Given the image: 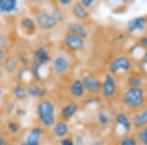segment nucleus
Returning a JSON list of instances; mask_svg holds the SVG:
<instances>
[{
  "label": "nucleus",
  "instance_id": "30",
  "mask_svg": "<svg viewBox=\"0 0 147 145\" xmlns=\"http://www.w3.org/2000/svg\"><path fill=\"white\" fill-rule=\"evenodd\" d=\"M137 138L142 145H147V127H142L138 130Z\"/></svg>",
  "mask_w": 147,
  "mask_h": 145
},
{
  "label": "nucleus",
  "instance_id": "16",
  "mask_svg": "<svg viewBox=\"0 0 147 145\" xmlns=\"http://www.w3.org/2000/svg\"><path fill=\"white\" fill-rule=\"evenodd\" d=\"M147 26V17L146 16H138L130 19L127 23V30L129 32H139L143 30Z\"/></svg>",
  "mask_w": 147,
  "mask_h": 145
},
{
  "label": "nucleus",
  "instance_id": "31",
  "mask_svg": "<svg viewBox=\"0 0 147 145\" xmlns=\"http://www.w3.org/2000/svg\"><path fill=\"white\" fill-rule=\"evenodd\" d=\"M59 144L60 145H76L75 141H74V138L70 136H66L64 138L59 139Z\"/></svg>",
  "mask_w": 147,
  "mask_h": 145
},
{
  "label": "nucleus",
  "instance_id": "23",
  "mask_svg": "<svg viewBox=\"0 0 147 145\" xmlns=\"http://www.w3.org/2000/svg\"><path fill=\"white\" fill-rule=\"evenodd\" d=\"M2 68L3 70L8 74H14L17 73L19 70V62L18 59L15 57H7L4 63L2 64Z\"/></svg>",
  "mask_w": 147,
  "mask_h": 145
},
{
  "label": "nucleus",
  "instance_id": "34",
  "mask_svg": "<svg viewBox=\"0 0 147 145\" xmlns=\"http://www.w3.org/2000/svg\"><path fill=\"white\" fill-rule=\"evenodd\" d=\"M16 115L20 118L24 117L25 115H27V110L24 108H21V107H18V108H16Z\"/></svg>",
  "mask_w": 147,
  "mask_h": 145
},
{
  "label": "nucleus",
  "instance_id": "29",
  "mask_svg": "<svg viewBox=\"0 0 147 145\" xmlns=\"http://www.w3.org/2000/svg\"><path fill=\"white\" fill-rule=\"evenodd\" d=\"M10 45H11V41L9 39V37L4 32H0V48L7 50Z\"/></svg>",
  "mask_w": 147,
  "mask_h": 145
},
{
  "label": "nucleus",
  "instance_id": "6",
  "mask_svg": "<svg viewBox=\"0 0 147 145\" xmlns=\"http://www.w3.org/2000/svg\"><path fill=\"white\" fill-rule=\"evenodd\" d=\"M63 43L68 50L72 52L82 51L85 46V39L70 32H66L63 37Z\"/></svg>",
  "mask_w": 147,
  "mask_h": 145
},
{
  "label": "nucleus",
  "instance_id": "2",
  "mask_svg": "<svg viewBox=\"0 0 147 145\" xmlns=\"http://www.w3.org/2000/svg\"><path fill=\"white\" fill-rule=\"evenodd\" d=\"M145 102V93L141 87H129L123 94V103L129 109H138Z\"/></svg>",
  "mask_w": 147,
  "mask_h": 145
},
{
  "label": "nucleus",
  "instance_id": "35",
  "mask_svg": "<svg viewBox=\"0 0 147 145\" xmlns=\"http://www.w3.org/2000/svg\"><path fill=\"white\" fill-rule=\"evenodd\" d=\"M73 4L72 0H59L58 1V5L59 7L62 6V7H67V6H71Z\"/></svg>",
  "mask_w": 147,
  "mask_h": 145
},
{
  "label": "nucleus",
  "instance_id": "12",
  "mask_svg": "<svg viewBox=\"0 0 147 145\" xmlns=\"http://www.w3.org/2000/svg\"><path fill=\"white\" fill-rule=\"evenodd\" d=\"M66 30H67V32L79 35V36L82 37L84 39L86 38L89 34L88 30H87V28L85 27L84 24L80 22H76V21L68 22L67 25H66Z\"/></svg>",
  "mask_w": 147,
  "mask_h": 145
},
{
  "label": "nucleus",
  "instance_id": "27",
  "mask_svg": "<svg viewBox=\"0 0 147 145\" xmlns=\"http://www.w3.org/2000/svg\"><path fill=\"white\" fill-rule=\"evenodd\" d=\"M119 145H138V142H137L136 137L127 134L120 139Z\"/></svg>",
  "mask_w": 147,
  "mask_h": 145
},
{
  "label": "nucleus",
  "instance_id": "1",
  "mask_svg": "<svg viewBox=\"0 0 147 145\" xmlns=\"http://www.w3.org/2000/svg\"><path fill=\"white\" fill-rule=\"evenodd\" d=\"M36 117L39 125L43 128H50L57 121L56 105L51 98L40 99L36 104Z\"/></svg>",
  "mask_w": 147,
  "mask_h": 145
},
{
  "label": "nucleus",
  "instance_id": "25",
  "mask_svg": "<svg viewBox=\"0 0 147 145\" xmlns=\"http://www.w3.org/2000/svg\"><path fill=\"white\" fill-rule=\"evenodd\" d=\"M50 14L52 15V17H53L55 20L57 21V23H61L63 22L64 20V13L62 11V9H61V7L59 6H54L52 7L51 11H50Z\"/></svg>",
  "mask_w": 147,
  "mask_h": 145
},
{
  "label": "nucleus",
  "instance_id": "17",
  "mask_svg": "<svg viewBox=\"0 0 147 145\" xmlns=\"http://www.w3.org/2000/svg\"><path fill=\"white\" fill-rule=\"evenodd\" d=\"M69 92L72 97L76 99L82 98L84 96L85 89L80 78H76L69 85Z\"/></svg>",
  "mask_w": 147,
  "mask_h": 145
},
{
  "label": "nucleus",
  "instance_id": "8",
  "mask_svg": "<svg viewBox=\"0 0 147 145\" xmlns=\"http://www.w3.org/2000/svg\"><path fill=\"white\" fill-rule=\"evenodd\" d=\"M26 89H27L28 97L34 99H43L47 95V89L44 85L40 84L39 82H30L26 85Z\"/></svg>",
  "mask_w": 147,
  "mask_h": 145
},
{
  "label": "nucleus",
  "instance_id": "36",
  "mask_svg": "<svg viewBox=\"0 0 147 145\" xmlns=\"http://www.w3.org/2000/svg\"><path fill=\"white\" fill-rule=\"evenodd\" d=\"M74 141H75L76 145H84V139L82 135H77V136L74 138Z\"/></svg>",
  "mask_w": 147,
  "mask_h": 145
},
{
  "label": "nucleus",
  "instance_id": "20",
  "mask_svg": "<svg viewBox=\"0 0 147 145\" xmlns=\"http://www.w3.org/2000/svg\"><path fill=\"white\" fill-rule=\"evenodd\" d=\"M131 120V125L136 128H140L147 127V108H144L143 110L139 111L136 115H134Z\"/></svg>",
  "mask_w": 147,
  "mask_h": 145
},
{
  "label": "nucleus",
  "instance_id": "40",
  "mask_svg": "<svg viewBox=\"0 0 147 145\" xmlns=\"http://www.w3.org/2000/svg\"><path fill=\"white\" fill-rule=\"evenodd\" d=\"M3 94H4L3 89L0 88V102H1V101H2V99H3Z\"/></svg>",
  "mask_w": 147,
  "mask_h": 145
},
{
  "label": "nucleus",
  "instance_id": "21",
  "mask_svg": "<svg viewBox=\"0 0 147 145\" xmlns=\"http://www.w3.org/2000/svg\"><path fill=\"white\" fill-rule=\"evenodd\" d=\"M19 9V1L17 0H0V13L13 14Z\"/></svg>",
  "mask_w": 147,
  "mask_h": 145
},
{
  "label": "nucleus",
  "instance_id": "19",
  "mask_svg": "<svg viewBox=\"0 0 147 145\" xmlns=\"http://www.w3.org/2000/svg\"><path fill=\"white\" fill-rule=\"evenodd\" d=\"M11 92L15 100L17 101H24L28 98L27 89H26V85L23 82H16L15 84L12 86Z\"/></svg>",
  "mask_w": 147,
  "mask_h": 145
},
{
  "label": "nucleus",
  "instance_id": "11",
  "mask_svg": "<svg viewBox=\"0 0 147 145\" xmlns=\"http://www.w3.org/2000/svg\"><path fill=\"white\" fill-rule=\"evenodd\" d=\"M44 129L39 125L30 127L26 135V143L28 145H41V138L43 136Z\"/></svg>",
  "mask_w": 147,
  "mask_h": 145
},
{
  "label": "nucleus",
  "instance_id": "7",
  "mask_svg": "<svg viewBox=\"0 0 147 145\" xmlns=\"http://www.w3.org/2000/svg\"><path fill=\"white\" fill-rule=\"evenodd\" d=\"M51 68L55 75L63 76L70 71L71 61L65 55H56L54 58H52Z\"/></svg>",
  "mask_w": 147,
  "mask_h": 145
},
{
  "label": "nucleus",
  "instance_id": "28",
  "mask_svg": "<svg viewBox=\"0 0 147 145\" xmlns=\"http://www.w3.org/2000/svg\"><path fill=\"white\" fill-rule=\"evenodd\" d=\"M97 121L98 123L102 125H108V123L110 122V117L105 111L103 110H99L97 113Z\"/></svg>",
  "mask_w": 147,
  "mask_h": 145
},
{
  "label": "nucleus",
  "instance_id": "41",
  "mask_svg": "<svg viewBox=\"0 0 147 145\" xmlns=\"http://www.w3.org/2000/svg\"><path fill=\"white\" fill-rule=\"evenodd\" d=\"M2 73H3V68H2V65H0V77L2 76Z\"/></svg>",
  "mask_w": 147,
  "mask_h": 145
},
{
  "label": "nucleus",
  "instance_id": "43",
  "mask_svg": "<svg viewBox=\"0 0 147 145\" xmlns=\"http://www.w3.org/2000/svg\"><path fill=\"white\" fill-rule=\"evenodd\" d=\"M0 128H1V123H0Z\"/></svg>",
  "mask_w": 147,
  "mask_h": 145
},
{
  "label": "nucleus",
  "instance_id": "38",
  "mask_svg": "<svg viewBox=\"0 0 147 145\" xmlns=\"http://www.w3.org/2000/svg\"><path fill=\"white\" fill-rule=\"evenodd\" d=\"M140 42H141V44L143 45L144 47H147V35H146V36L142 37V38L140 39Z\"/></svg>",
  "mask_w": 147,
  "mask_h": 145
},
{
  "label": "nucleus",
  "instance_id": "9",
  "mask_svg": "<svg viewBox=\"0 0 147 145\" xmlns=\"http://www.w3.org/2000/svg\"><path fill=\"white\" fill-rule=\"evenodd\" d=\"M82 82L84 84L85 91L89 92L91 94H96L100 92L102 82L98 78L94 77L92 75H85L82 78Z\"/></svg>",
  "mask_w": 147,
  "mask_h": 145
},
{
  "label": "nucleus",
  "instance_id": "14",
  "mask_svg": "<svg viewBox=\"0 0 147 145\" xmlns=\"http://www.w3.org/2000/svg\"><path fill=\"white\" fill-rule=\"evenodd\" d=\"M52 128V134L54 137L58 139L64 138V137L68 136L69 132H70V127L67 121L64 120H57Z\"/></svg>",
  "mask_w": 147,
  "mask_h": 145
},
{
  "label": "nucleus",
  "instance_id": "15",
  "mask_svg": "<svg viewBox=\"0 0 147 145\" xmlns=\"http://www.w3.org/2000/svg\"><path fill=\"white\" fill-rule=\"evenodd\" d=\"M20 28L23 32L27 35H34L36 34L37 25L34 19L30 16H25L20 20Z\"/></svg>",
  "mask_w": 147,
  "mask_h": 145
},
{
  "label": "nucleus",
  "instance_id": "26",
  "mask_svg": "<svg viewBox=\"0 0 147 145\" xmlns=\"http://www.w3.org/2000/svg\"><path fill=\"white\" fill-rule=\"evenodd\" d=\"M127 84L129 87H140L142 84V78L138 76H130L127 78Z\"/></svg>",
  "mask_w": 147,
  "mask_h": 145
},
{
  "label": "nucleus",
  "instance_id": "37",
  "mask_svg": "<svg viewBox=\"0 0 147 145\" xmlns=\"http://www.w3.org/2000/svg\"><path fill=\"white\" fill-rule=\"evenodd\" d=\"M0 145H9V140L5 136V134L0 132Z\"/></svg>",
  "mask_w": 147,
  "mask_h": 145
},
{
  "label": "nucleus",
  "instance_id": "33",
  "mask_svg": "<svg viewBox=\"0 0 147 145\" xmlns=\"http://www.w3.org/2000/svg\"><path fill=\"white\" fill-rule=\"evenodd\" d=\"M7 57H8V54H7V50H5V49L0 48V65L4 63V61L6 60Z\"/></svg>",
  "mask_w": 147,
  "mask_h": 145
},
{
  "label": "nucleus",
  "instance_id": "24",
  "mask_svg": "<svg viewBox=\"0 0 147 145\" xmlns=\"http://www.w3.org/2000/svg\"><path fill=\"white\" fill-rule=\"evenodd\" d=\"M6 128L9 134H11L12 135H16L20 134V132L22 130V125L18 120L10 119L6 122Z\"/></svg>",
  "mask_w": 147,
  "mask_h": 145
},
{
  "label": "nucleus",
  "instance_id": "32",
  "mask_svg": "<svg viewBox=\"0 0 147 145\" xmlns=\"http://www.w3.org/2000/svg\"><path fill=\"white\" fill-rule=\"evenodd\" d=\"M80 2L85 9H87V10H88L89 8H91L94 4V0H82V1H80Z\"/></svg>",
  "mask_w": 147,
  "mask_h": 145
},
{
  "label": "nucleus",
  "instance_id": "18",
  "mask_svg": "<svg viewBox=\"0 0 147 145\" xmlns=\"http://www.w3.org/2000/svg\"><path fill=\"white\" fill-rule=\"evenodd\" d=\"M72 14L78 21H85L89 18V11L85 9L80 4V1H77L72 4Z\"/></svg>",
  "mask_w": 147,
  "mask_h": 145
},
{
  "label": "nucleus",
  "instance_id": "3",
  "mask_svg": "<svg viewBox=\"0 0 147 145\" xmlns=\"http://www.w3.org/2000/svg\"><path fill=\"white\" fill-rule=\"evenodd\" d=\"M34 16L37 27L41 30H52L58 26V23L52 17L50 12L44 8H36L34 12Z\"/></svg>",
  "mask_w": 147,
  "mask_h": 145
},
{
  "label": "nucleus",
  "instance_id": "39",
  "mask_svg": "<svg viewBox=\"0 0 147 145\" xmlns=\"http://www.w3.org/2000/svg\"><path fill=\"white\" fill-rule=\"evenodd\" d=\"M143 62L145 65H147V51H145V53L143 55Z\"/></svg>",
  "mask_w": 147,
  "mask_h": 145
},
{
  "label": "nucleus",
  "instance_id": "4",
  "mask_svg": "<svg viewBox=\"0 0 147 145\" xmlns=\"http://www.w3.org/2000/svg\"><path fill=\"white\" fill-rule=\"evenodd\" d=\"M132 67V63L129 57L120 55L117 56L109 63L108 70L109 74L111 75H116L118 73H127L130 71Z\"/></svg>",
  "mask_w": 147,
  "mask_h": 145
},
{
  "label": "nucleus",
  "instance_id": "42",
  "mask_svg": "<svg viewBox=\"0 0 147 145\" xmlns=\"http://www.w3.org/2000/svg\"><path fill=\"white\" fill-rule=\"evenodd\" d=\"M19 145H28V144L26 143V141H22V142H21V143L19 144Z\"/></svg>",
  "mask_w": 147,
  "mask_h": 145
},
{
  "label": "nucleus",
  "instance_id": "10",
  "mask_svg": "<svg viewBox=\"0 0 147 145\" xmlns=\"http://www.w3.org/2000/svg\"><path fill=\"white\" fill-rule=\"evenodd\" d=\"M32 61L45 67L51 63L52 57L50 52L45 46H38L34 49V53H32Z\"/></svg>",
  "mask_w": 147,
  "mask_h": 145
},
{
  "label": "nucleus",
  "instance_id": "5",
  "mask_svg": "<svg viewBox=\"0 0 147 145\" xmlns=\"http://www.w3.org/2000/svg\"><path fill=\"white\" fill-rule=\"evenodd\" d=\"M118 91V85L116 78L111 74H106L104 77V80L102 82L100 93L102 97L106 99L113 98Z\"/></svg>",
  "mask_w": 147,
  "mask_h": 145
},
{
  "label": "nucleus",
  "instance_id": "13",
  "mask_svg": "<svg viewBox=\"0 0 147 145\" xmlns=\"http://www.w3.org/2000/svg\"><path fill=\"white\" fill-rule=\"evenodd\" d=\"M79 111V104L76 101H70L64 104L60 109V118L61 120L68 121L71 120Z\"/></svg>",
  "mask_w": 147,
  "mask_h": 145
},
{
  "label": "nucleus",
  "instance_id": "22",
  "mask_svg": "<svg viewBox=\"0 0 147 145\" xmlns=\"http://www.w3.org/2000/svg\"><path fill=\"white\" fill-rule=\"evenodd\" d=\"M115 120H116V123L122 127L125 132H129L131 129V120L129 119V116L127 115L124 112H119V113L116 115L115 117Z\"/></svg>",
  "mask_w": 147,
  "mask_h": 145
}]
</instances>
